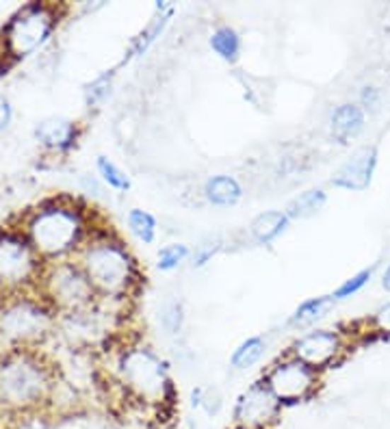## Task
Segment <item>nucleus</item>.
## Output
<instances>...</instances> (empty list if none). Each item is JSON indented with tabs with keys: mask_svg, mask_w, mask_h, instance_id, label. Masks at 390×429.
<instances>
[{
	"mask_svg": "<svg viewBox=\"0 0 390 429\" xmlns=\"http://www.w3.org/2000/svg\"><path fill=\"white\" fill-rule=\"evenodd\" d=\"M20 230L44 263L69 258L89 236L85 210L72 200H50L42 204L28 214Z\"/></svg>",
	"mask_w": 390,
	"mask_h": 429,
	"instance_id": "1",
	"label": "nucleus"
},
{
	"mask_svg": "<svg viewBox=\"0 0 390 429\" xmlns=\"http://www.w3.org/2000/svg\"><path fill=\"white\" fill-rule=\"evenodd\" d=\"M57 373L40 349H20L0 355V408L30 412L52 399Z\"/></svg>",
	"mask_w": 390,
	"mask_h": 429,
	"instance_id": "2",
	"label": "nucleus"
},
{
	"mask_svg": "<svg viewBox=\"0 0 390 429\" xmlns=\"http://www.w3.org/2000/svg\"><path fill=\"white\" fill-rule=\"evenodd\" d=\"M76 263L98 297H126L137 284V265L128 247L111 232H91L76 252Z\"/></svg>",
	"mask_w": 390,
	"mask_h": 429,
	"instance_id": "3",
	"label": "nucleus"
},
{
	"mask_svg": "<svg viewBox=\"0 0 390 429\" xmlns=\"http://www.w3.org/2000/svg\"><path fill=\"white\" fill-rule=\"evenodd\" d=\"M57 326V310L30 293L0 295V355L38 349Z\"/></svg>",
	"mask_w": 390,
	"mask_h": 429,
	"instance_id": "4",
	"label": "nucleus"
},
{
	"mask_svg": "<svg viewBox=\"0 0 390 429\" xmlns=\"http://www.w3.org/2000/svg\"><path fill=\"white\" fill-rule=\"evenodd\" d=\"M122 386L146 404H171L173 384L167 365L148 347H126L117 360Z\"/></svg>",
	"mask_w": 390,
	"mask_h": 429,
	"instance_id": "5",
	"label": "nucleus"
},
{
	"mask_svg": "<svg viewBox=\"0 0 390 429\" xmlns=\"http://www.w3.org/2000/svg\"><path fill=\"white\" fill-rule=\"evenodd\" d=\"M40 295L61 314H79L91 310L96 304V289L76 261H55L46 263Z\"/></svg>",
	"mask_w": 390,
	"mask_h": 429,
	"instance_id": "6",
	"label": "nucleus"
},
{
	"mask_svg": "<svg viewBox=\"0 0 390 429\" xmlns=\"http://www.w3.org/2000/svg\"><path fill=\"white\" fill-rule=\"evenodd\" d=\"M46 263L20 228L0 232V295L28 293L40 286Z\"/></svg>",
	"mask_w": 390,
	"mask_h": 429,
	"instance_id": "7",
	"label": "nucleus"
},
{
	"mask_svg": "<svg viewBox=\"0 0 390 429\" xmlns=\"http://www.w3.org/2000/svg\"><path fill=\"white\" fill-rule=\"evenodd\" d=\"M57 24H59V11L55 5L33 3L22 7L5 26L3 33L5 55L13 61L35 55L52 38Z\"/></svg>",
	"mask_w": 390,
	"mask_h": 429,
	"instance_id": "8",
	"label": "nucleus"
},
{
	"mask_svg": "<svg viewBox=\"0 0 390 429\" xmlns=\"http://www.w3.org/2000/svg\"><path fill=\"white\" fill-rule=\"evenodd\" d=\"M265 386L273 392L280 406L299 404L308 399L319 386V373L293 355L277 360L263 377Z\"/></svg>",
	"mask_w": 390,
	"mask_h": 429,
	"instance_id": "9",
	"label": "nucleus"
},
{
	"mask_svg": "<svg viewBox=\"0 0 390 429\" xmlns=\"http://www.w3.org/2000/svg\"><path fill=\"white\" fill-rule=\"evenodd\" d=\"M280 408V401L260 379L243 390L241 397L236 399L234 425L236 429H269L275 423Z\"/></svg>",
	"mask_w": 390,
	"mask_h": 429,
	"instance_id": "10",
	"label": "nucleus"
},
{
	"mask_svg": "<svg viewBox=\"0 0 390 429\" xmlns=\"http://www.w3.org/2000/svg\"><path fill=\"white\" fill-rule=\"evenodd\" d=\"M345 351V336L336 330H312L293 341L289 355L297 358L316 373L330 369Z\"/></svg>",
	"mask_w": 390,
	"mask_h": 429,
	"instance_id": "11",
	"label": "nucleus"
},
{
	"mask_svg": "<svg viewBox=\"0 0 390 429\" xmlns=\"http://www.w3.org/2000/svg\"><path fill=\"white\" fill-rule=\"evenodd\" d=\"M377 148L365 146L353 152L334 173L332 185L345 191H365L373 183V176L377 169Z\"/></svg>",
	"mask_w": 390,
	"mask_h": 429,
	"instance_id": "12",
	"label": "nucleus"
},
{
	"mask_svg": "<svg viewBox=\"0 0 390 429\" xmlns=\"http://www.w3.org/2000/svg\"><path fill=\"white\" fill-rule=\"evenodd\" d=\"M35 139L50 152H67L76 146L79 126L67 118H46L35 126Z\"/></svg>",
	"mask_w": 390,
	"mask_h": 429,
	"instance_id": "13",
	"label": "nucleus"
},
{
	"mask_svg": "<svg viewBox=\"0 0 390 429\" xmlns=\"http://www.w3.org/2000/svg\"><path fill=\"white\" fill-rule=\"evenodd\" d=\"M367 126V111L358 102H345L338 104L330 113V130L332 137L340 143H347L349 139H356Z\"/></svg>",
	"mask_w": 390,
	"mask_h": 429,
	"instance_id": "14",
	"label": "nucleus"
},
{
	"mask_svg": "<svg viewBox=\"0 0 390 429\" xmlns=\"http://www.w3.org/2000/svg\"><path fill=\"white\" fill-rule=\"evenodd\" d=\"M291 226V219L289 214L285 210H267L263 214H258V217L252 222L250 226V234L256 243L260 245H269L273 243L275 239H280L282 234H285Z\"/></svg>",
	"mask_w": 390,
	"mask_h": 429,
	"instance_id": "15",
	"label": "nucleus"
},
{
	"mask_svg": "<svg viewBox=\"0 0 390 429\" xmlns=\"http://www.w3.org/2000/svg\"><path fill=\"white\" fill-rule=\"evenodd\" d=\"M204 195L210 204H215V206H234L243 198V187L234 176L219 173V176H212L206 181Z\"/></svg>",
	"mask_w": 390,
	"mask_h": 429,
	"instance_id": "16",
	"label": "nucleus"
},
{
	"mask_svg": "<svg viewBox=\"0 0 390 429\" xmlns=\"http://www.w3.org/2000/svg\"><path fill=\"white\" fill-rule=\"evenodd\" d=\"M328 204V195L323 189H308L304 193H299L295 200L289 202L287 206V214L289 219H308L312 214H316L319 210H323V206Z\"/></svg>",
	"mask_w": 390,
	"mask_h": 429,
	"instance_id": "17",
	"label": "nucleus"
},
{
	"mask_svg": "<svg viewBox=\"0 0 390 429\" xmlns=\"http://www.w3.org/2000/svg\"><path fill=\"white\" fill-rule=\"evenodd\" d=\"M208 44L212 52L228 63H234L241 55V38L232 26H217L210 33Z\"/></svg>",
	"mask_w": 390,
	"mask_h": 429,
	"instance_id": "18",
	"label": "nucleus"
},
{
	"mask_svg": "<svg viewBox=\"0 0 390 429\" xmlns=\"http://www.w3.org/2000/svg\"><path fill=\"white\" fill-rule=\"evenodd\" d=\"M334 308V297L332 295H321V297H310L302 302L295 312L291 314L293 326H312L319 319H323L330 310Z\"/></svg>",
	"mask_w": 390,
	"mask_h": 429,
	"instance_id": "19",
	"label": "nucleus"
},
{
	"mask_svg": "<svg viewBox=\"0 0 390 429\" xmlns=\"http://www.w3.org/2000/svg\"><path fill=\"white\" fill-rule=\"evenodd\" d=\"M265 351H267L265 338H260V336H250V338L243 341V343L234 349V353H232V358H230V365H232V369H236V371H245V369L254 367L256 362H260V358L265 355Z\"/></svg>",
	"mask_w": 390,
	"mask_h": 429,
	"instance_id": "20",
	"label": "nucleus"
},
{
	"mask_svg": "<svg viewBox=\"0 0 390 429\" xmlns=\"http://www.w3.org/2000/svg\"><path fill=\"white\" fill-rule=\"evenodd\" d=\"M156 11H159V16H154V20L148 24V28L137 38V42H134V46H132V52H130L132 57L144 55V52L154 44V40L159 38V35L163 33V28L167 26V20H169V16H171V5H159Z\"/></svg>",
	"mask_w": 390,
	"mask_h": 429,
	"instance_id": "21",
	"label": "nucleus"
},
{
	"mask_svg": "<svg viewBox=\"0 0 390 429\" xmlns=\"http://www.w3.org/2000/svg\"><path fill=\"white\" fill-rule=\"evenodd\" d=\"M126 224L134 239H139L141 243H154L156 228H159L154 214H150L148 210H141V208H132L126 217Z\"/></svg>",
	"mask_w": 390,
	"mask_h": 429,
	"instance_id": "22",
	"label": "nucleus"
},
{
	"mask_svg": "<svg viewBox=\"0 0 390 429\" xmlns=\"http://www.w3.org/2000/svg\"><path fill=\"white\" fill-rule=\"evenodd\" d=\"M96 169H98V176L102 178V183L106 187H111L115 191H128L130 189V178L124 169H120L111 159L106 156H98L96 159Z\"/></svg>",
	"mask_w": 390,
	"mask_h": 429,
	"instance_id": "23",
	"label": "nucleus"
},
{
	"mask_svg": "<svg viewBox=\"0 0 390 429\" xmlns=\"http://www.w3.org/2000/svg\"><path fill=\"white\" fill-rule=\"evenodd\" d=\"M191 256V249L185 243H169L159 249L156 256V267L161 271H173L180 263H185Z\"/></svg>",
	"mask_w": 390,
	"mask_h": 429,
	"instance_id": "24",
	"label": "nucleus"
},
{
	"mask_svg": "<svg viewBox=\"0 0 390 429\" xmlns=\"http://www.w3.org/2000/svg\"><path fill=\"white\" fill-rule=\"evenodd\" d=\"M373 271H375V267H369V269H362V271H358V273H353L351 278H347L338 289H334V293H332V297H334V302H338V299H349V297H353V295H358L365 286L371 282V278H373Z\"/></svg>",
	"mask_w": 390,
	"mask_h": 429,
	"instance_id": "25",
	"label": "nucleus"
},
{
	"mask_svg": "<svg viewBox=\"0 0 390 429\" xmlns=\"http://www.w3.org/2000/svg\"><path fill=\"white\" fill-rule=\"evenodd\" d=\"M161 326L167 334H178L185 324V310L178 299H169L161 306Z\"/></svg>",
	"mask_w": 390,
	"mask_h": 429,
	"instance_id": "26",
	"label": "nucleus"
},
{
	"mask_svg": "<svg viewBox=\"0 0 390 429\" xmlns=\"http://www.w3.org/2000/svg\"><path fill=\"white\" fill-rule=\"evenodd\" d=\"M111 87H113V72H104L96 81H91L85 87V100L89 106H100L104 104V100L111 96Z\"/></svg>",
	"mask_w": 390,
	"mask_h": 429,
	"instance_id": "27",
	"label": "nucleus"
},
{
	"mask_svg": "<svg viewBox=\"0 0 390 429\" xmlns=\"http://www.w3.org/2000/svg\"><path fill=\"white\" fill-rule=\"evenodd\" d=\"M219 247H222V243L219 241H212V243H202V245H197V249L193 252V267H204L206 263H210L212 261V256H215L217 252H219Z\"/></svg>",
	"mask_w": 390,
	"mask_h": 429,
	"instance_id": "28",
	"label": "nucleus"
},
{
	"mask_svg": "<svg viewBox=\"0 0 390 429\" xmlns=\"http://www.w3.org/2000/svg\"><path fill=\"white\" fill-rule=\"evenodd\" d=\"M371 326H373V330L375 332H379V334H386V336H390V302H386L375 314H373V319H371Z\"/></svg>",
	"mask_w": 390,
	"mask_h": 429,
	"instance_id": "29",
	"label": "nucleus"
},
{
	"mask_svg": "<svg viewBox=\"0 0 390 429\" xmlns=\"http://www.w3.org/2000/svg\"><path fill=\"white\" fill-rule=\"evenodd\" d=\"M379 102H382V93L377 87H365L362 96H360V106L365 111H377L379 109Z\"/></svg>",
	"mask_w": 390,
	"mask_h": 429,
	"instance_id": "30",
	"label": "nucleus"
},
{
	"mask_svg": "<svg viewBox=\"0 0 390 429\" xmlns=\"http://www.w3.org/2000/svg\"><path fill=\"white\" fill-rule=\"evenodd\" d=\"M202 408H204L210 416L219 412V408H222V399H219V395H217V390H204Z\"/></svg>",
	"mask_w": 390,
	"mask_h": 429,
	"instance_id": "31",
	"label": "nucleus"
},
{
	"mask_svg": "<svg viewBox=\"0 0 390 429\" xmlns=\"http://www.w3.org/2000/svg\"><path fill=\"white\" fill-rule=\"evenodd\" d=\"M11 120H13V109H11V102H9V98L0 96V132L9 128Z\"/></svg>",
	"mask_w": 390,
	"mask_h": 429,
	"instance_id": "32",
	"label": "nucleus"
},
{
	"mask_svg": "<svg viewBox=\"0 0 390 429\" xmlns=\"http://www.w3.org/2000/svg\"><path fill=\"white\" fill-rule=\"evenodd\" d=\"M382 286H384V291L386 293H390V265L384 269V273H382Z\"/></svg>",
	"mask_w": 390,
	"mask_h": 429,
	"instance_id": "33",
	"label": "nucleus"
}]
</instances>
